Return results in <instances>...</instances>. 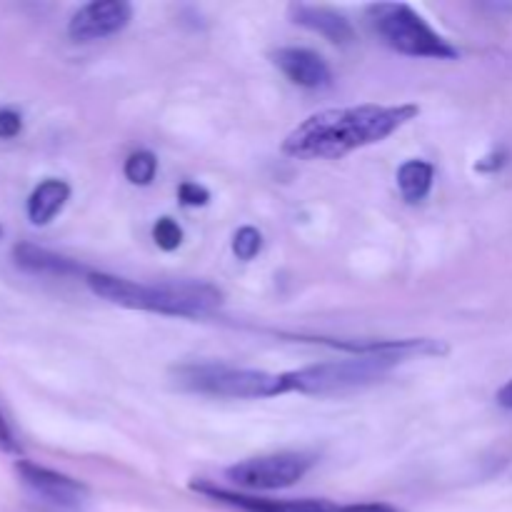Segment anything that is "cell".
<instances>
[{"mask_svg": "<svg viewBox=\"0 0 512 512\" xmlns=\"http://www.w3.org/2000/svg\"><path fill=\"white\" fill-rule=\"evenodd\" d=\"M433 178V165L425 163V160H408V163L398 170L400 193H403V198L408 200V203H420V200L430 193Z\"/></svg>", "mask_w": 512, "mask_h": 512, "instance_id": "5bb4252c", "label": "cell"}, {"mask_svg": "<svg viewBox=\"0 0 512 512\" xmlns=\"http://www.w3.org/2000/svg\"><path fill=\"white\" fill-rule=\"evenodd\" d=\"M0 238H3V225H0Z\"/></svg>", "mask_w": 512, "mask_h": 512, "instance_id": "603a6c76", "label": "cell"}, {"mask_svg": "<svg viewBox=\"0 0 512 512\" xmlns=\"http://www.w3.org/2000/svg\"><path fill=\"white\" fill-rule=\"evenodd\" d=\"M343 345V343H338ZM358 353L348 360H330V363L308 365V368L283 373V393L303 395H340L350 390H363L380 383L395 365L413 355H443L448 353L438 340H390V343L343 345Z\"/></svg>", "mask_w": 512, "mask_h": 512, "instance_id": "7a4b0ae2", "label": "cell"}, {"mask_svg": "<svg viewBox=\"0 0 512 512\" xmlns=\"http://www.w3.org/2000/svg\"><path fill=\"white\" fill-rule=\"evenodd\" d=\"M180 200H183V205H208L210 193L198 183H183L180 185Z\"/></svg>", "mask_w": 512, "mask_h": 512, "instance_id": "d6986e66", "label": "cell"}, {"mask_svg": "<svg viewBox=\"0 0 512 512\" xmlns=\"http://www.w3.org/2000/svg\"><path fill=\"white\" fill-rule=\"evenodd\" d=\"M420 113L418 105H355L310 115L283 140V153L298 160H335L385 140Z\"/></svg>", "mask_w": 512, "mask_h": 512, "instance_id": "6da1fadb", "label": "cell"}, {"mask_svg": "<svg viewBox=\"0 0 512 512\" xmlns=\"http://www.w3.org/2000/svg\"><path fill=\"white\" fill-rule=\"evenodd\" d=\"M15 473L23 480L25 488H30L38 498L55 505V508L80 510L85 505V500H88V488L83 483H78V480L68 478L63 473H55L50 468H43V465L30 463V460H18L15 463Z\"/></svg>", "mask_w": 512, "mask_h": 512, "instance_id": "52a82bcc", "label": "cell"}, {"mask_svg": "<svg viewBox=\"0 0 512 512\" xmlns=\"http://www.w3.org/2000/svg\"><path fill=\"white\" fill-rule=\"evenodd\" d=\"M313 460L300 453H280L250 458L228 468V480L248 490H283L298 483L310 470Z\"/></svg>", "mask_w": 512, "mask_h": 512, "instance_id": "8992f818", "label": "cell"}, {"mask_svg": "<svg viewBox=\"0 0 512 512\" xmlns=\"http://www.w3.org/2000/svg\"><path fill=\"white\" fill-rule=\"evenodd\" d=\"M263 248V235L255 228H240L233 238V253L238 260H253Z\"/></svg>", "mask_w": 512, "mask_h": 512, "instance_id": "2e32d148", "label": "cell"}, {"mask_svg": "<svg viewBox=\"0 0 512 512\" xmlns=\"http://www.w3.org/2000/svg\"><path fill=\"white\" fill-rule=\"evenodd\" d=\"M133 18V8L125 0H95L83 5L78 13L70 18L68 35L75 43H93L108 35L120 33Z\"/></svg>", "mask_w": 512, "mask_h": 512, "instance_id": "ba28073f", "label": "cell"}, {"mask_svg": "<svg viewBox=\"0 0 512 512\" xmlns=\"http://www.w3.org/2000/svg\"><path fill=\"white\" fill-rule=\"evenodd\" d=\"M20 130H23V118L10 108L0 110V140L15 138Z\"/></svg>", "mask_w": 512, "mask_h": 512, "instance_id": "ac0fdd59", "label": "cell"}, {"mask_svg": "<svg viewBox=\"0 0 512 512\" xmlns=\"http://www.w3.org/2000/svg\"><path fill=\"white\" fill-rule=\"evenodd\" d=\"M273 63L283 70L290 83L300 88H328L333 75H330L328 63L318 53L308 48H280L273 53Z\"/></svg>", "mask_w": 512, "mask_h": 512, "instance_id": "30bf717a", "label": "cell"}, {"mask_svg": "<svg viewBox=\"0 0 512 512\" xmlns=\"http://www.w3.org/2000/svg\"><path fill=\"white\" fill-rule=\"evenodd\" d=\"M70 198V185L65 180H43L28 198V220L33 225H48Z\"/></svg>", "mask_w": 512, "mask_h": 512, "instance_id": "4fadbf2b", "label": "cell"}, {"mask_svg": "<svg viewBox=\"0 0 512 512\" xmlns=\"http://www.w3.org/2000/svg\"><path fill=\"white\" fill-rule=\"evenodd\" d=\"M340 512H403V510L385 503H360V505H343V510Z\"/></svg>", "mask_w": 512, "mask_h": 512, "instance_id": "44dd1931", "label": "cell"}, {"mask_svg": "<svg viewBox=\"0 0 512 512\" xmlns=\"http://www.w3.org/2000/svg\"><path fill=\"white\" fill-rule=\"evenodd\" d=\"M155 170H158V160L148 150H138V153L130 155L125 160V178L133 185H150L155 178Z\"/></svg>", "mask_w": 512, "mask_h": 512, "instance_id": "9a60e30c", "label": "cell"}, {"mask_svg": "<svg viewBox=\"0 0 512 512\" xmlns=\"http://www.w3.org/2000/svg\"><path fill=\"white\" fill-rule=\"evenodd\" d=\"M85 283L98 298L130 310H148L160 315L198 318L223 303V293L215 285L200 280H170V283H133L108 273H88Z\"/></svg>", "mask_w": 512, "mask_h": 512, "instance_id": "3957f363", "label": "cell"}, {"mask_svg": "<svg viewBox=\"0 0 512 512\" xmlns=\"http://www.w3.org/2000/svg\"><path fill=\"white\" fill-rule=\"evenodd\" d=\"M175 383L178 388L190 393L213 395V398H238V400H258L283 395V378L263 370H243L230 368L220 363H200L185 365L175 370Z\"/></svg>", "mask_w": 512, "mask_h": 512, "instance_id": "5b68a950", "label": "cell"}, {"mask_svg": "<svg viewBox=\"0 0 512 512\" xmlns=\"http://www.w3.org/2000/svg\"><path fill=\"white\" fill-rule=\"evenodd\" d=\"M198 493L208 495V498L218 500V503L230 505L243 512H340L343 505H333L328 500H268V498H253V495L230 493V490L213 488V485L195 483Z\"/></svg>", "mask_w": 512, "mask_h": 512, "instance_id": "9c48e42d", "label": "cell"}, {"mask_svg": "<svg viewBox=\"0 0 512 512\" xmlns=\"http://www.w3.org/2000/svg\"><path fill=\"white\" fill-rule=\"evenodd\" d=\"M498 403L503 405V408L512 410V380H510V383L505 385V388L500 390V393H498Z\"/></svg>", "mask_w": 512, "mask_h": 512, "instance_id": "7402d4cb", "label": "cell"}, {"mask_svg": "<svg viewBox=\"0 0 512 512\" xmlns=\"http://www.w3.org/2000/svg\"><path fill=\"white\" fill-rule=\"evenodd\" d=\"M13 258L15 265L28 273H38V275H78L83 273L78 263H73L70 258H63V255H55L50 250L38 248V245L30 243H18L13 248Z\"/></svg>", "mask_w": 512, "mask_h": 512, "instance_id": "7c38bea8", "label": "cell"}, {"mask_svg": "<svg viewBox=\"0 0 512 512\" xmlns=\"http://www.w3.org/2000/svg\"><path fill=\"white\" fill-rule=\"evenodd\" d=\"M290 18H293V23L323 35L335 45H350L355 40V30L350 20L340 15L338 10L325 8V5L293 3L290 5Z\"/></svg>", "mask_w": 512, "mask_h": 512, "instance_id": "8fae6325", "label": "cell"}, {"mask_svg": "<svg viewBox=\"0 0 512 512\" xmlns=\"http://www.w3.org/2000/svg\"><path fill=\"white\" fill-rule=\"evenodd\" d=\"M153 240L160 250H178L183 243V228L173 218H160L153 228Z\"/></svg>", "mask_w": 512, "mask_h": 512, "instance_id": "e0dca14e", "label": "cell"}, {"mask_svg": "<svg viewBox=\"0 0 512 512\" xmlns=\"http://www.w3.org/2000/svg\"><path fill=\"white\" fill-rule=\"evenodd\" d=\"M368 23L373 33L395 53L410 58H458V48L435 33L410 5L375 3L368 8Z\"/></svg>", "mask_w": 512, "mask_h": 512, "instance_id": "277c9868", "label": "cell"}, {"mask_svg": "<svg viewBox=\"0 0 512 512\" xmlns=\"http://www.w3.org/2000/svg\"><path fill=\"white\" fill-rule=\"evenodd\" d=\"M0 450H5V453H20V445L15 443V435L10 430L8 420L3 418V413H0Z\"/></svg>", "mask_w": 512, "mask_h": 512, "instance_id": "ffe728a7", "label": "cell"}]
</instances>
